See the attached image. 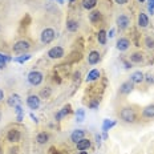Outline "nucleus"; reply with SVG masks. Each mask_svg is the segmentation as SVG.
Masks as SVG:
<instances>
[{
    "instance_id": "1",
    "label": "nucleus",
    "mask_w": 154,
    "mask_h": 154,
    "mask_svg": "<svg viewBox=\"0 0 154 154\" xmlns=\"http://www.w3.org/2000/svg\"><path fill=\"white\" fill-rule=\"evenodd\" d=\"M120 117H121V120L125 121V122L131 124V122L136 121L137 116H136V112H134L131 108H122L121 112H120Z\"/></svg>"
},
{
    "instance_id": "2",
    "label": "nucleus",
    "mask_w": 154,
    "mask_h": 154,
    "mask_svg": "<svg viewBox=\"0 0 154 154\" xmlns=\"http://www.w3.org/2000/svg\"><path fill=\"white\" fill-rule=\"evenodd\" d=\"M56 37V32H54L53 28H45L40 35V40L43 44H49L52 43Z\"/></svg>"
},
{
    "instance_id": "3",
    "label": "nucleus",
    "mask_w": 154,
    "mask_h": 154,
    "mask_svg": "<svg viewBox=\"0 0 154 154\" xmlns=\"http://www.w3.org/2000/svg\"><path fill=\"white\" fill-rule=\"evenodd\" d=\"M43 73L38 72V70H32V72L28 73V82L33 86H37L43 82Z\"/></svg>"
},
{
    "instance_id": "4",
    "label": "nucleus",
    "mask_w": 154,
    "mask_h": 154,
    "mask_svg": "<svg viewBox=\"0 0 154 154\" xmlns=\"http://www.w3.org/2000/svg\"><path fill=\"white\" fill-rule=\"evenodd\" d=\"M31 48V44L27 40H19L14 44V52L15 53H25Z\"/></svg>"
},
{
    "instance_id": "5",
    "label": "nucleus",
    "mask_w": 154,
    "mask_h": 154,
    "mask_svg": "<svg viewBox=\"0 0 154 154\" xmlns=\"http://www.w3.org/2000/svg\"><path fill=\"white\" fill-rule=\"evenodd\" d=\"M27 105H28V108H29V109H32V110H36V109L40 108V97L36 96V94L28 96Z\"/></svg>"
},
{
    "instance_id": "6",
    "label": "nucleus",
    "mask_w": 154,
    "mask_h": 154,
    "mask_svg": "<svg viewBox=\"0 0 154 154\" xmlns=\"http://www.w3.org/2000/svg\"><path fill=\"white\" fill-rule=\"evenodd\" d=\"M48 56L51 57V59L56 60V59H61L64 56V49L61 47H53L51 48L49 51H48Z\"/></svg>"
},
{
    "instance_id": "7",
    "label": "nucleus",
    "mask_w": 154,
    "mask_h": 154,
    "mask_svg": "<svg viewBox=\"0 0 154 154\" xmlns=\"http://www.w3.org/2000/svg\"><path fill=\"white\" fill-rule=\"evenodd\" d=\"M130 24V19L126 15H120L117 17V27L120 29H126Z\"/></svg>"
},
{
    "instance_id": "8",
    "label": "nucleus",
    "mask_w": 154,
    "mask_h": 154,
    "mask_svg": "<svg viewBox=\"0 0 154 154\" xmlns=\"http://www.w3.org/2000/svg\"><path fill=\"white\" fill-rule=\"evenodd\" d=\"M130 47V41L128 40V38L125 37H121L117 40V44H116V48H117L118 51H121V52H125V51H128Z\"/></svg>"
},
{
    "instance_id": "9",
    "label": "nucleus",
    "mask_w": 154,
    "mask_h": 154,
    "mask_svg": "<svg viewBox=\"0 0 154 154\" xmlns=\"http://www.w3.org/2000/svg\"><path fill=\"white\" fill-rule=\"evenodd\" d=\"M143 80H145V75L141 70H136V72H133L130 75V81L133 84H141Z\"/></svg>"
},
{
    "instance_id": "10",
    "label": "nucleus",
    "mask_w": 154,
    "mask_h": 154,
    "mask_svg": "<svg viewBox=\"0 0 154 154\" xmlns=\"http://www.w3.org/2000/svg\"><path fill=\"white\" fill-rule=\"evenodd\" d=\"M82 138H85V130H82V129H76L72 134H70V141L75 143H77L79 141H81Z\"/></svg>"
},
{
    "instance_id": "11",
    "label": "nucleus",
    "mask_w": 154,
    "mask_h": 154,
    "mask_svg": "<svg viewBox=\"0 0 154 154\" xmlns=\"http://www.w3.org/2000/svg\"><path fill=\"white\" fill-rule=\"evenodd\" d=\"M7 104H8V106H11V108H15V106H17V105H21V98H20V96L16 94V93L11 94V96H9V97L7 98Z\"/></svg>"
},
{
    "instance_id": "12",
    "label": "nucleus",
    "mask_w": 154,
    "mask_h": 154,
    "mask_svg": "<svg viewBox=\"0 0 154 154\" xmlns=\"http://www.w3.org/2000/svg\"><path fill=\"white\" fill-rule=\"evenodd\" d=\"M20 138H21V134L17 129H11L7 134V140L9 142H17V141H20Z\"/></svg>"
},
{
    "instance_id": "13",
    "label": "nucleus",
    "mask_w": 154,
    "mask_h": 154,
    "mask_svg": "<svg viewBox=\"0 0 154 154\" xmlns=\"http://www.w3.org/2000/svg\"><path fill=\"white\" fill-rule=\"evenodd\" d=\"M133 88H134L133 82H131V81H125L120 86V93H121V94H129V93L133 91Z\"/></svg>"
},
{
    "instance_id": "14",
    "label": "nucleus",
    "mask_w": 154,
    "mask_h": 154,
    "mask_svg": "<svg viewBox=\"0 0 154 154\" xmlns=\"http://www.w3.org/2000/svg\"><path fill=\"white\" fill-rule=\"evenodd\" d=\"M98 61H100V53L97 51H92L91 53L88 54V63L91 65H96Z\"/></svg>"
},
{
    "instance_id": "15",
    "label": "nucleus",
    "mask_w": 154,
    "mask_h": 154,
    "mask_svg": "<svg viewBox=\"0 0 154 154\" xmlns=\"http://www.w3.org/2000/svg\"><path fill=\"white\" fill-rule=\"evenodd\" d=\"M70 112H72V110H70V105H65V106H64V108L61 109V110L59 112V113L54 114V118H56L57 121H60L61 118L65 117V116H68V114L70 113Z\"/></svg>"
},
{
    "instance_id": "16",
    "label": "nucleus",
    "mask_w": 154,
    "mask_h": 154,
    "mask_svg": "<svg viewBox=\"0 0 154 154\" xmlns=\"http://www.w3.org/2000/svg\"><path fill=\"white\" fill-rule=\"evenodd\" d=\"M76 146L80 152H84V150H88L89 147H91V141L86 138H82L81 141H79V142L76 143Z\"/></svg>"
},
{
    "instance_id": "17",
    "label": "nucleus",
    "mask_w": 154,
    "mask_h": 154,
    "mask_svg": "<svg viewBox=\"0 0 154 154\" xmlns=\"http://www.w3.org/2000/svg\"><path fill=\"white\" fill-rule=\"evenodd\" d=\"M100 70L98 69H92L91 72L88 73V76H86V82H91V81H96V80L98 79V77H100Z\"/></svg>"
},
{
    "instance_id": "18",
    "label": "nucleus",
    "mask_w": 154,
    "mask_h": 154,
    "mask_svg": "<svg viewBox=\"0 0 154 154\" xmlns=\"http://www.w3.org/2000/svg\"><path fill=\"white\" fill-rule=\"evenodd\" d=\"M97 40H98V43L101 44V45H105L106 44V40H108V33H106V31H104V29H100L97 32Z\"/></svg>"
},
{
    "instance_id": "19",
    "label": "nucleus",
    "mask_w": 154,
    "mask_h": 154,
    "mask_svg": "<svg viewBox=\"0 0 154 154\" xmlns=\"http://www.w3.org/2000/svg\"><path fill=\"white\" fill-rule=\"evenodd\" d=\"M138 25L141 28H146L149 25V17L145 14H142V12L138 15Z\"/></svg>"
},
{
    "instance_id": "20",
    "label": "nucleus",
    "mask_w": 154,
    "mask_h": 154,
    "mask_svg": "<svg viewBox=\"0 0 154 154\" xmlns=\"http://www.w3.org/2000/svg\"><path fill=\"white\" fill-rule=\"evenodd\" d=\"M116 126V121L114 120H104V122H102V131H109L112 129V128Z\"/></svg>"
},
{
    "instance_id": "21",
    "label": "nucleus",
    "mask_w": 154,
    "mask_h": 154,
    "mask_svg": "<svg viewBox=\"0 0 154 154\" xmlns=\"http://www.w3.org/2000/svg\"><path fill=\"white\" fill-rule=\"evenodd\" d=\"M48 140H49V136H48L45 131H41V133H38L37 137H36L37 143H40V145H44V143H47Z\"/></svg>"
},
{
    "instance_id": "22",
    "label": "nucleus",
    "mask_w": 154,
    "mask_h": 154,
    "mask_svg": "<svg viewBox=\"0 0 154 154\" xmlns=\"http://www.w3.org/2000/svg\"><path fill=\"white\" fill-rule=\"evenodd\" d=\"M142 116L145 118H153L154 117V105H149L142 110Z\"/></svg>"
},
{
    "instance_id": "23",
    "label": "nucleus",
    "mask_w": 154,
    "mask_h": 154,
    "mask_svg": "<svg viewBox=\"0 0 154 154\" xmlns=\"http://www.w3.org/2000/svg\"><path fill=\"white\" fill-rule=\"evenodd\" d=\"M9 61H12V59L9 56H7V54H3V53H0V70L2 69H4L5 66H7V64Z\"/></svg>"
},
{
    "instance_id": "24",
    "label": "nucleus",
    "mask_w": 154,
    "mask_h": 154,
    "mask_svg": "<svg viewBox=\"0 0 154 154\" xmlns=\"http://www.w3.org/2000/svg\"><path fill=\"white\" fill-rule=\"evenodd\" d=\"M101 12L100 11H92L91 14H89V20L92 21V23H98V21L101 20Z\"/></svg>"
},
{
    "instance_id": "25",
    "label": "nucleus",
    "mask_w": 154,
    "mask_h": 154,
    "mask_svg": "<svg viewBox=\"0 0 154 154\" xmlns=\"http://www.w3.org/2000/svg\"><path fill=\"white\" fill-rule=\"evenodd\" d=\"M31 57H32V54L29 53H25L23 54V56H19V57H15V59H12L15 63H19V64H24V63H27L28 60H31Z\"/></svg>"
},
{
    "instance_id": "26",
    "label": "nucleus",
    "mask_w": 154,
    "mask_h": 154,
    "mask_svg": "<svg viewBox=\"0 0 154 154\" xmlns=\"http://www.w3.org/2000/svg\"><path fill=\"white\" fill-rule=\"evenodd\" d=\"M66 29L69 32H76L79 29V23L76 20H68L66 21Z\"/></svg>"
},
{
    "instance_id": "27",
    "label": "nucleus",
    "mask_w": 154,
    "mask_h": 154,
    "mask_svg": "<svg viewBox=\"0 0 154 154\" xmlns=\"http://www.w3.org/2000/svg\"><path fill=\"white\" fill-rule=\"evenodd\" d=\"M97 4V0H82V7L85 9H92L96 7Z\"/></svg>"
},
{
    "instance_id": "28",
    "label": "nucleus",
    "mask_w": 154,
    "mask_h": 154,
    "mask_svg": "<svg viewBox=\"0 0 154 154\" xmlns=\"http://www.w3.org/2000/svg\"><path fill=\"white\" fill-rule=\"evenodd\" d=\"M84 120H85V110L82 108L77 109V112H76V121H77V122H82Z\"/></svg>"
},
{
    "instance_id": "29",
    "label": "nucleus",
    "mask_w": 154,
    "mask_h": 154,
    "mask_svg": "<svg viewBox=\"0 0 154 154\" xmlns=\"http://www.w3.org/2000/svg\"><path fill=\"white\" fill-rule=\"evenodd\" d=\"M143 60V57H142V53H140V52H136V53H133L130 56V61L131 63H136V64H138L141 63Z\"/></svg>"
},
{
    "instance_id": "30",
    "label": "nucleus",
    "mask_w": 154,
    "mask_h": 154,
    "mask_svg": "<svg viewBox=\"0 0 154 154\" xmlns=\"http://www.w3.org/2000/svg\"><path fill=\"white\" fill-rule=\"evenodd\" d=\"M51 94H52V89H51L49 86H47V88L41 89V92H40V97H41V98H49Z\"/></svg>"
},
{
    "instance_id": "31",
    "label": "nucleus",
    "mask_w": 154,
    "mask_h": 154,
    "mask_svg": "<svg viewBox=\"0 0 154 154\" xmlns=\"http://www.w3.org/2000/svg\"><path fill=\"white\" fill-rule=\"evenodd\" d=\"M145 45L147 48H153L154 47V40H153L152 37H146L145 38Z\"/></svg>"
},
{
    "instance_id": "32",
    "label": "nucleus",
    "mask_w": 154,
    "mask_h": 154,
    "mask_svg": "<svg viewBox=\"0 0 154 154\" xmlns=\"http://www.w3.org/2000/svg\"><path fill=\"white\" fill-rule=\"evenodd\" d=\"M98 105H100L98 101H92L91 104H89V108L93 109V110H96V109H98Z\"/></svg>"
},
{
    "instance_id": "33",
    "label": "nucleus",
    "mask_w": 154,
    "mask_h": 154,
    "mask_svg": "<svg viewBox=\"0 0 154 154\" xmlns=\"http://www.w3.org/2000/svg\"><path fill=\"white\" fill-rule=\"evenodd\" d=\"M145 80H146L147 82H149V84H154V76H153V75H150V73L145 76Z\"/></svg>"
},
{
    "instance_id": "34",
    "label": "nucleus",
    "mask_w": 154,
    "mask_h": 154,
    "mask_svg": "<svg viewBox=\"0 0 154 154\" xmlns=\"http://www.w3.org/2000/svg\"><path fill=\"white\" fill-rule=\"evenodd\" d=\"M147 9H149L150 14H154V3H149V5H147Z\"/></svg>"
},
{
    "instance_id": "35",
    "label": "nucleus",
    "mask_w": 154,
    "mask_h": 154,
    "mask_svg": "<svg viewBox=\"0 0 154 154\" xmlns=\"http://www.w3.org/2000/svg\"><path fill=\"white\" fill-rule=\"evenodd\" d=\"M101 140H102V137L100 136V134H96V142H97L98 146L101 145Z\"/></svg>"
},
{
    "instance_id": "36",
    "label": "nucleus",
    "mask_w": 154,
    "mask_h": 154,
    "mask_svg": "<svg viewBox=\"0 0 154 154\" xmlns=\"http://www.w3.org/2000/svg\"><path fill=\"white\" fill-rule=\"evenodd\" d=\"M116 3H117V4H121V5H124V4H126L128 2H129V0H114Z\"/></svg>"
},
{
    "instance_id": "37",
    "label": "nucleus",
    "mask_w": 154,
    "mask_h": 154,
    "mask_svg": "<svg viewBox=\"0 0 154 154\" xmlns=\"http://www.w3.org/2000/svg\"><path fill=\"white\" fill-rule=\"evenodd\" d=\"M49 154H59V152H57L56 147H51V149H49Z\"/></svg>"
},
{
    "instance_id": "38",
    "label": "nucleus",
    "mask_w": 154,
    "mask_h": 154,
    "mask_svg": "<svg viewBox=\"0 0 154 154\" xmlns=\"http://www.w3.org/2000/svg\"><path fill=\"white\" fill-rule=\"evenodd\" d=\"M108 36L109 38H112V37H114V28H112L110 31H109V33H108Z\"/></svg>"
},
{
    "instance_id": "39",
    "label": "nucleus",
    "mask_w": 154,
    "mask_h": 154,
    "mask_svg": "<svg viewBox=\"0 0 154 154\" xmlns=\"http://www.w3.org/2000/svg\"><path fill=\"white\" fill-rule=\"evenodd\" d=\"M122 63H124V65H125V69H130V68H131V66H130V63L125 61V60H122Z\"/></svg>"
},
{
    "instance_id": "40",
    "label": "nucleus",
    "mask_w": 154,
    "mask_h": 154,
    "mask_svg": "<svg viewBox=\"0 0 154 154\" xmlns=\"http://www.w3.org/2000/svg\"><path fill=\"white\" fill-rule=\"evenodd\" d=\"M29 116H31V118H32V121H35V122H36V124L38 122V120H37V117H36V116H35L33 113H31Z\"/></svg>"
},
{
    "instance_id": "41",
    "label": "nucleus",
    "mask_w": 154,
    "mask_h": 154,
    "mask_svg": "<svg viewBox=\"0 0 154 154\" xmlns=\"http://www.w3.org/2000/svg\"><path fill=\"white\" fill-rule=\"evenodd\" d=\"M4 100V92H3V89H0V102Z\"/></svg>"
},
{
    "instance_id": "42",
    "label": "nucleus",
    "mask_w": 154,
    "mask_h": 154,
    "mask_svg": "<svg viewBox=\"0 0 154 154\" xmlns=\"http://www.w3.org/2000/svg\"><path fill=\"white\" fill-rule=\"evenodd\" d=\"M101 137H102V138H104V140H108V131H104Z\"/></svg>"
},
{
    "instance_id": "43",
    "label": "nucleus",
    "mask_w": 154,
    "mask_h": 154,
    "mask_svg": "<svg viewBox=\"0 0 154 154\" xmlns=\"http://www.w3.org/2000/svg\"><path fill=\"white\" fill-rule=\"evenodd\" d=\"M79 154H88V153H86V152H85V150H84V152H80Z\"/></svg>"
},
{
    "instance_id": "44",
    "label": "nucleus",
    "mask_w": 154,
    "mask_h": 154,
    "mask_svg": "<svg viewBox=\"0 0 154 154\" xmlns=\"http://www.w3.org/2000/svg\"><path fill=\"white\" fill-rule=\"evenodd\" d=\"M138 2H140V3H145L146 0H138Z\"/></svg>"
},
{
    "instance_id": "45",
    "label": "nucleus",
    "mask_w": 154,
    "mask_h": 154,
    "mask_svg": "<svg viewBox=\"0 0 154 154\" xmlns=\"http://www.w3.org/2000/svg\"><path fill=\"white\" fill-rule=\"evenodd\" d=\"M0 121H2V112H0Z\"/></svg>"
},
{
    "instance_id": "46",
    "label": "nucleus",
    "mask_w": 154,
    "mask_h": 154,
    "mask_svg": "<svg viewBox=\"0 0 154 154\" xmlns=\"http://www.w3.org/2000/svg\"><path fill=\"white\" fill-rule=\"evenodd\" d=\"M68 2H75V0H68Z\"/></svg>"
},
{
    "instance_id": "47",
    "label": "nucleus",
    "mask_w": 154,
    "mask_h": 154,
    "mask_svg": "<svg viewBox=\"0 0 154 154\" xmlns=\"http://www.w3.org/2000/svg\"><path fill=\"white\" fill-rule=\"evenodd\" d=\"M0 152H2V149H0Z\"/></svg>"
}]
</instances>
